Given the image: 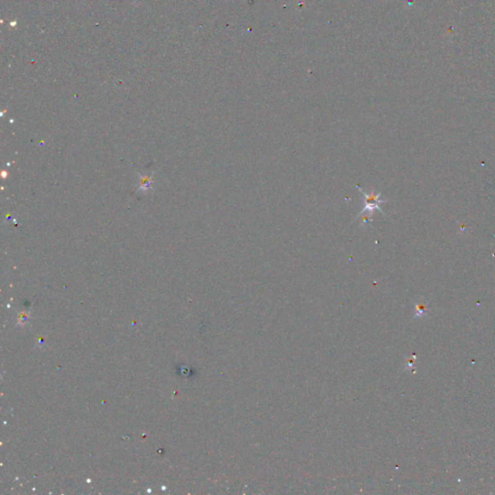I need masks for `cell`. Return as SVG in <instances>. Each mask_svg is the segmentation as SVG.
<instances>
[{
    "label": "cell",
    "mask_w": 495,
    "mask_h": 495,
    "mask_svg": "<svg viewBox=\"0 0 495 495\" xmlns=\"http://www.w3.org/2000/svg\"><path fill=\"white\" fill-rule=\"evenodd\" d=\"M357 188H358V191L363 195V199H364V209L361 211V213L368 212L373 214L375 210H378L381 214H384L383 210L380 205L386 203L387 200L382 199L381 192H376L375 191L366 192L362 188H360L359 186Z\"/></svg>",
    "instance_id": "cell-1"
},
{
    "label": "cell",
    "mask_w": 495,
    "mask_h": 495,
    "mask_svg": "<svg viewBox=\"0 0 495 495\" xmlns=\"http://www.w3.org/2000/svg\"><path fill=\"white\" fill-rule=\"evenodd\" d=\"M372 213H368V212H364V213H359V215L357 216L356 219H360V222H361V225L362 226H367V224L369 223H372L373 221V218H372Z\"/></svg>",
    "instance_id": "cell-2"
}]
</instances>
